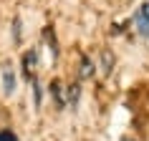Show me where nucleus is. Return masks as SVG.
<instances>
[{
	"label": "nucleus",
	"instance_id": "2",
	"mask_svg": "<svg viewBox=\"0 0 149 141\" xmlns=\"http://www.w3.org/2000/svg\"><path fill=\"white\" fill-rule=\"evenodd\" d=\"M51 93L56 96V103H58V109L68 106V98H66V91H63L61 81H53V83H51Z\"/></svg>",
	"mask_w": 149,
	"mask_h": 141
},
{
	"label": "nucleus",
	"instance_id": "6",
	"mask_svg": "<svg viewBox=\"0 0 149 141\" xmlns=\"http://www.w3.org/2000/svg\"><path fill=\"white\" fill-rule=\"evenodd\" d=\"M13 38L15 43H20V18H15V23H13Z\"/></svg>",
	"mask_w": 149,
	"mask_h": 141
},
{
	"label": "nucleus",
	"instance_id": "1",
	"mask_svg": "<svg viewBox=\"0 0 149 141\" xmlns=\"http://www.w3.org/2000/svg\"><path fill=\"white\" fill-rule=\"evenodd\" d=\"M36 68H38V50L31 48V50L23 55V70H25V76H28L31 81L36 78Z\"/></svg>",
	"mask_w": 149,
	"mask_h": 141
},
{
	"label": "nucleus",
	"instance_id": "4",
	"mask_svg": "<svg viewBox=\"0 0 149 141\" xmlns=\"http://www.w3.org/2000/svg\"><path fill=\"white\" fill-rule=\"evenodd\" d=\"M79 76H81V78H91V76H94V63L88 61L86 55L81 58V70H79Z\"/></svg>",
	"mask_w": 149,
	"mask_h": 141
},
{
	"label": "nucleus",
	"instance_id": "7",
	"mask_svg": "<svg viewBox=\"0 0 149 141\" xmlns=\"http://www.w3.org/2000/svg\"><path fill=\"white\" fill-rule=\"evenodd\" d=\"M0 141H18L13 131H0Z\"/></svg>",
	"mask_w": 149,
	"mask_h": 141
},
{
	"label": "nucleus",
	"instance_id": "5",
	"mask_svg": "<svg viewBox=\"0 0 149 141\" xmlns=\"http://www.w3.org/2000/svg\"><path fill=\"white\" fill-rule=\"evenodd\" d=\"M136 18H141V20H147V23H149V0L141 5V10L136 13Z\"/></svg>",
	"mask_w": 149,
	"mask_h": 141
},
{
	"label": "nucleus",
	"instance_id": "3",
	"mask_svg": "<svg viewBox=\"0 0 149 141\" xmlns=\"http://www.w3.org/2000/svg\"><path fill=\"white\" fill-rule=\"evenodd\" d=\"M3 91H5V93H13V91H15V73H13V70L10 68H5L3 70Z\"/></svg>",
	"mask_w": 149,
	"mask_h": 141
}]
</instances>
